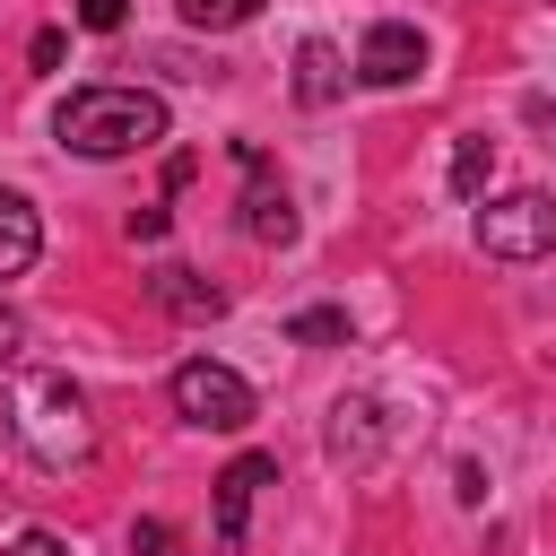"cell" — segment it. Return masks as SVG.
Segmentation results:
<instances>
[{
    "mask_svg": "<svg viewBox=\"0 0 556 556\" xmlns=\"http://www.w3.org/2000/svg\"><path fill=\"white\" fill-rule=\"evenodd\" d=\"M339 87H348V61H339V43L330 35H304L295 43V104H339Z\"/></svg>",
    "mask_w": 556,
    "mask_h": 556,
    "instance_id": "9",
    "label": "cell"
},
{
    "mask_svg": "<svg viewBox=\"0 0 556 556\" xmlns=\"http://www.w3.org/2000/svg\"><path fill=\"white\" fill-rule=\"evenodd\" d=\"M130 556H182V530L174 521H139L130 530Z\"/></svg>",
    "mask_w": 556,
    "mask_h": 556,
    "instance_id": "15",
    "label": "cell"
},
{
    "mask_svg": "<svg viewBox=\"0 0 556 556\" xmlns=\"http://www.w3.org/2000/svg\"><path fill=\"white\" fill-rule=\"evenodd\" d=\"M374 452H382V408H374V400H339V408H330V460L365 469Z\"/></svg>",
    "mask_w": 556,
    "mask_h": 556,
    "instance_id": "10",
    "label": "cell"
},
{
    "mask_svg": "<svg viewBox=\"0 0 556 556\" xmlns=\"http://www.w3.org/2000/svg\"><path fill=\"white\" fill-rule=\"evenodd\" d=\"M122 17H130V0H78V26H87V35H113Z\"/></svg>",
    "mask_w": 556,
    "mask_h": 556,
    "instance_id": "16",
    "label": "cell"
},
{
    "mask_svg": "<svg viewBox=\"0 0 556 556\" xmlns=\"http://www.w3.org/2000/svg\"><path fill=\"white\" fill-rule=\"evenodd\" d=\"M35 252H43V217H35L17 191H0V278H26Z\"/></svg>",
    "mask_w": 556,
    "mask_h": 556,
    "instance_id": "11",
    "label": "cell"
},
{
    "mask_svg": "<svg viewBox=\"0 0 556 556\" xmlns=\"http://www.w3.org/2000/svg\"><path fill=\"white\" fill-rule=\"evenodd\" d=\"M148 295H156L165 313H182V321H217V313H226V287H208V278L182 269V261H156V269H148Z\"/></svg>",
    "mask_w": 556,
    "mask_h": 556,
    "instance_id": "8",
    "label": "cell"
},
{
    "mask_svg": "<svg viewBox=\"0 0 556 556\" xmlns=\"http://www.w3.org/2000/svg\"><path fill=\"white\" fill-rule=\"evenodd\" d=\"M530 122L547 130V148H556V104H530Z\"/></svg>",
    "mask_w": 556,
    "mask_h": 556,
    "instance_id": "19",
    "label": "cell"
},
{
    "mask_svg": "<svg viewBox=\"0 0 556 556\" xmlns=\"http://www.w3.org/2000/svg\"><path fill=\"white\" fill-rule=\"evenodd\" d=\"M165 400H174V417H191V426H208V434H235V426H252V382H243L235 365H217V356H191V365H174Z\"/></svg>",
    "mask_w": 556,
    "mask_h": 556,
    "instance_id": "3",
    "label": "cell"
},
{
    "mask_svg": "<svg viewBox=\"0 0 556 556\" xmlns=\"http://www.w3.org/2000/svg\"><path fill=\"white\" fill-rule=\"evenodd\" d=\"M478 252L486 261H539L556 252V200L547 191H504L478 208Z\"/></svg>",
    "mask_w": 556,
    "mask_h": 556,
    "instance_id": "4",
    "label": "cell"
},
{
    "mask_svg": "<svg viewBox=\"0 0 556 556\" xmlns=\"http://www.w3.org/2000/svg\"><path fill=\"white\" fill-rule=\"evenodd\" d=\"M278 478V452H235L226 469H217V547L235 556L243 547V521H252V495Z\"/></svg>",
    "mask_w": 556,
    "mask_h": 556,
    "instance_id": "6",
    "label": "cell"
},
{
    "mask_svg": "<svg viewBox=\"0 0 556 556\" xmlns=\"http://www.w3.org/2000/svg\"><path fill=\"white\" fill-rule=\"evenodd\" d=\"M0 556H70V539H52V530H17Z\"/></svg>",
    "mask_w": 556,
    "mask_h": 556,
    "instance_id": "17",
    "label": "cell"
},
{
    "mask_svg": "<svg viewBox=\"0 0 556 556\" xmlns=\"http://www.w3.org/2000/svg\"><path fill=\"white\" fill-rule=\"evenodd\" d=\"M287 339H304V348H339V339H348V313L313 304V313H295V321H287Z\"/></svg>",
    "mask_w": 556,
    "mask_h": 556,
    "instance_id": "14",
    "label": "cell"
},
{
    "mask_svg": "<svg viewBox=\"0 0 556 556\" xmlns=\"http://www.w3.org/2000/svg\"><path fill=\"white\" fill-rule=\"evenodd\" d=\"M52 139L70 156H139L165 139V96L148 87H70L52 113Z\"/></svg>",
    "mask_w": 556,
    "mask_h": 556,
    "instance_id": "1",
    "label": "cell"
},
{
    "mask_svg": "<svg viewBox=\"0 0 556 556\" xmlns=\"http://www.w3.org/2000/svg\"><path fill=\"white\" fill-rule=\"evenodd\" d=\"M417 70H426V43H417V26H400V17L365 26V43H356V78H365V87H408Z\"/></svg>",
    "mask_w": 556,
    "mask_h": 556,
    "instance_id": "7",
    "label": "cell"
},
{
    "mask_svg": "<svg viewBox=\"0 0 556 556\" xmlns=\"http://www.w3.org/2000/svg\"><path fill=\"white\" fill-rule=\"evenodd\" d=\"M182 9V26H208V35H226V26H243L261 0H174Z\"/></svg>",
    "mask_w": 556,
    "mask_h": 556,
    "instance_id": "13",
    "label": "cell"
},
{
    "mask_svg": "<svg viewBox=\"0 0 556 556\" xmlns=\"http://www.w3.org/2000/svg\"><path fill=\"white\" fill-rule=\"evenodd\" d=\"M486 174H495V139H486V130H469V139L452 148V200H478V191H486Z\"/></svg>",
    "mask_w": 556,
    "mask_h": 556,
    "instance_id": "12",
    "label": "cell"
},
{
    "mask_svg": "<svg viewBox=\"0 0 556 556\" xmlns=\"http://www.w3.org/2000/svg\"><path fill=\"white\" fill-rule=\"evenodd\" d=\"M235 156H243V174H252V182H243V235H252V243H295V200H287V182H269V156H261L252 139H243Z\"/></svg>",
    "mask_w": 556,
    "mask_h": 556,
    "instance_id": "5",
    "label": "cell"
},
{
    "mask_svg": "<svg viewBox=\"0 0 556 556\" xmlns=\"http://www.w3.org/2000/svg\"><path fill=\"white\" fill-rule=\"evenodd\" d=\"M9 365H17V313L0 304V374H9Z\"/></svg>",
    "mask_w": 556,
    "mask_h": 556,
    "instance_id": "18",
    "label": "cell"
},
{
    "mask_svg": "<svg viewBox=\"0 0 556 556\" xmlns=\"http://www.w3.org/2000/svg\"><path fill=\"white\" fill-rule=\"evenodd\" d=\"M9 434L26 443V460H35V469H78V460L96 452L87 400H78V382H70V374H52V365L17 374V391H9Z\"/></svg>",
    "mask_w": 556,
    "mask_h": 556,
    "instance_id": "2",
    "label": "cell"
}]
</instances>
